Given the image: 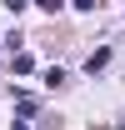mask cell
<instances>
[{
	"mask_svg": "<svg viewBox=\"0 0 125 130\" xmlns=\"http://www.w3.org/2000/svg\"><path fill=\"white\" fill-rule=\"evenodd\" d=\"M10 65H15V75H30L35 70V60L25 55V50H10Z\"/></svg>",
	"mask_w": 125,
	"mask_h": 130,
	"instance_id": "obj_1",
	"label": "cell"
},
{
	"mask_svg": "<svg viewBox=\"0 0 125 130\" xmlns=\"http://www.w3.org/2000/svg\"><path fill=\"white\" fill-rule=\"evenodd\" d=\"M105 60H110V50H95L90 60H85V70H90V75H95V70H100V65H105Z\"/></svg>",
	"mask_w": 125,
	"mask_h": 130,
	"instance_id": "obj_2",
	"label": "cell"
},
{
	"mask_svg": "<svg viewBox=\"0 0 125 130\" xmlns=\"http://www.w3.org/2000/svg\"><path fill=\"white\" fill-rule=\"evenodd\" d=\"M35 5H40L45 15H60V10H65V0H35Z\"/></svg>",
	"mask_w": 125,
	"mask_h": 130,
	"instance_id": "obj_3",
	"label": "cell"
},
{
	"mask_svg": "<svg viewBox=\"0 0 125 130\" xmlns=\"http://www.w3.org/2000/svg\"><path fill=\"white\" fill-rule=\"evenodd\" d=\"M70 5H75V10H95V0H70Z\"/></svg>",
	"mask_w": 125,
	"mask_h": 130,
	"instance_id": "obj_4",
	"label": "cell"
},
{
	"mask_svg": "<svg viewBox=\"0 0 125 130\" xmlns=\"http://www.w3.org/2000/svg\"><path fill=\"white\" fill-rule=\"evenodd\" d=\"M5 5H10V10H25V5H30V0H5Z\"/></svg>",
	"mask_w": 125,
	"mask_h": 130,
	"instance_id": "obj_5",
	"label": "cell"
},
{
	"mask_svg": "<svg viewBox=\"0 0 125 130\" xmlns=\"http://www.w3.org/2000/svg\"><path fill=\"white\" fill-rule=\"evenodd\" d=\"M10 130H30V125H25V120H15V125H10Z\"/></svg>",
	"mask_w": 125,
	"mask_h": 130,
	"instance_id": "obj_6",
	"label": "cell"
}]
</instances>
